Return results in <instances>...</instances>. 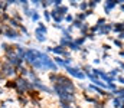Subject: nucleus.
Returning <instances> with one entry per match:
<instances>
[{
    "mask_svg": "<svg viewBox=\"0 0 124 108\" xmlns=\"http://www.w3.org/2000/svg\"><path fill=\"white\" fill-rule=\"evenodd\" d=\"M65 71H66V73H68V76L75 78V79H78V81H84V79H87L85 73H84V71L81 69V66H79V65H78V66H74V65L66 66V68H65Z\"/></svg>",
    "mask_w": 124,
    "mask_h": 108,
    "instance_id": "obj_1",
    "label": "nucleus"
},
{
    "mask_svg": "<svg viewBox=\"0 0 124 108\" xmlns=\"http://www.w3.org/2000/svg\"><path fill=\"white\" fill-rule=\"evenodd\" d=\"M120 3H123V0H117V1H114V0H105V1H102L101 6L104 9V14L105 16H110L114 9H118V4Z\"/></svg>",
    "mask_w": 124,
    "mask_h": 108,
    "instance_id": "obj_2",
    "label": "nucleus"
},
{
    "mask_svg": "<svg viewBox=\"0 0 124 108\" xmlns=\"http://www.w3.org/2000/svg\"><path fill=\"white\" fill-rule=\"evenodd\" d=\"M3 28H4V32H3V36H6L7 39H19V40H22V33L17 30V29H12V28H9L7 25H3Z\"/></svg>",
    "mask_w": 124,
    "mask_h": 108,
    "instance_id": "obj_3",
    "label": "nucleus"
},
{
    "mask_svg": "<svg viewBox=\"0 0 124 108\" xmlns=\"http://www.w3.org/2000/svg\"><path fill=\"white\" fill-rule=\"evenodd\" d=\"M113 25H114V22H108V23L102 25V26L100 28L98 33H97V37H98V36H100V37H102V36H110L113 33Z\"/></svg>",
    "mask_w": 124,
    "mask_h": 108,
    "instance_id": "obj_4",
    "label": "nucleus"
},
{
    "mask_svg": "<svg viewBox=\"0 0 124 108\" xmlns=\"http://www.w3.org/2000/svg\"><path fill=\"white\" fill-rule=\"evenodd\" d=\"M123 32H124V23L123 22H114V25H113V33L120 35Z\"/></svg>",
    "mask_w": 124,
    "mask_h": 108,
    "instance_id": "obj_5",
    "label": "nucleus"
},
{
    "mask_svg": "<svg viewBox=\"0 0 124 108\" xmlns=\"http://www.w3.org/2000/svg\"><path fill=\"white\" fill-rule=\"evenodd\" d=\"M51 17H52V20H54V23H55V25H59V23L63 22V17L58 14V12H56L55 9H52V10H51Z\"/></svg>",
    "mask_w": 124,
    "mask_h": 108,
    "instance_id": "obj_6",
    "label": "nucleus"
},
{
    "mask_svg": "<svg viewBox=\"0 0 124 108\" xmlns=\"http://www.w3.org/2000/svg\"><path fill=\"white\" fill-rule=\"evenodd\" d=\"M35 39H36L39 43H45V42H46V35L42 33L40 30H38V29L35 28Z\"/></svg>",
    "mask_w": 124,
    "mask_h": 108,
    "instance_id": "obj_7",
    "label": "nucleus"
},
{
    "mask_svg": "<svg viewBox=\"0 0 124 108\" xmlns=\"http://www.w3.org/2000/svg\"><path fill=\"white\" fill-rule=\"evenodd\" d=\"M56 12H58V14L62 16V17H65L68 13H69V6L68 4H62L61 7H58V9H55Z\"/></svg>",
    "mask_w": 124,
    "mask_h": 108,
    "instance_id": "obj_8",
    "label": "nucleus"
},
{
    "mask_svg": "<svg viewBox=\"0 0 124 108\" xmlns=\"http://www.w3.org/2000/svg\"><path fill=\"white\" fill-rule=\"evenodd\" d=\"M52 59H54V62H55L59 68H63V69L66 68V66H65V59H63L62 56H54Z\"/></svg>",
    "mask_w": 124,
    "mask_h": 108,
    "instance_id": "obj_9",
    "label": "nucleus"
},
{
    "mask_svg": "<svg viewBox=\"0 0 124 108\" xmlns=\"http://www.w3.org/2000/svg\"><path fill=\"white\" fill-rule=\"evenodd\" d=\"M75 45H78L79 48H84V43L87 42V36H79V37H75L74 39Z\"/></svg>",
    "mask_w": 124,
    "mask_h": 108,
    "instance_id": "obj_10",
    "label": "nucleus"
},
{
    "mask_svg": "<svg viewBox=\"0 0 124 108\" xmlns=\"http://www.w3.org/2000/svg\"><path fill=\"white\" fill-rule=\"evenodd\" d=\"M111 104H113V108H121L123 107V101H121V98H118V97H114V98L111 100Z\"/></svg>",
    "mask_w": 124,
    "mask_h": 108,
    "instance_id": "obj_11",
    "label": "nucleus"
},
{
    "mask_svg": "<svg viewBox=\"0 0 124 108\" xmlns=\"http://www.w3.org/2000/svg\"><path fill=\"white\" fill-rule=\"evenodd\" d=\"M36 29H38V30H40V32H42V33H45V35L48 33V26H46L43 22H39V23H36Z\"/></svg>",
    "mask_w": 124,
    "mask_h": 108,
    "instance_id": "obj_12",
    "label": "nucleus"
},
{
    "mask_svg": "<svg viewBox=\"0 0 124 108\" xmlns=\"http://www.w3.org/2000/svg\"><path fill=\"white\" fill-rule=\"evenodd\" d=\"M33 10V13H32V22H36V23H39L40 22V13L38 12V10H35V9H32Z\"/></svg>",
    "mask_w": 124,
    "mask_h": 108,
    "instance_id": "obj_13",
    "label": "nucleus"
},
{
    "mask_svg": "<svg viewBox=\"0 0 124 108\" xmlns=\"http://www.w3.org/2000/svg\"><path fill=\"white\" fill-rule=\"evenodd\" d=\"M101 3H102V1H100V0H90V1H88V7H90L91 10H95Z\"/></svg>",
    "mask_w": 124,
    "mask_h": 108,
    "instance_id": "obj_14",
    "label": "nucleus"
},
{
    "mask_svg": "<svg viewBox=\"0 0 124 108\" xmlns=\"http://www.w3.org/2000/svg\"><path fill=\"white\" fill-rule=\"evenodd\" d=\"M59 108H74V105L75 104H72V102H69V101H62V100H59Z\"/></svg>",
    "mask_w": 124,
    "mask_h": 108,
    "instance_id": "obj_15",
    "label": "nucleus"
},
{
    "mask_svg": "<svg viewBox=\"0 0 124 108\" xmlns=\"http://www.w3.org/2000/svg\"><path fill=\"white\" fill-rule=\"evenodd\" d=\"M113 45H114V48H117V49H120V50H123L124 49V42L123 40H118L117 37L113 40Z\"/></svg>",
    "mask_w": 124,
    "mask_h": 108,
    "instance_id": "obj_16",
    "label": "nucleus"
},
{
    "mask_svg": "<svg viewBox=\"0 0 124 108\" xmlns=\"http://www.w3.org/2000/svg\"><path fill=\"white\" fill-rule=\"evenodd\" d=\"M78 9L82 12V13H85L90 7H88V1H79V4H78Z\"/></svg>",
    "mask_w": 124,
    "mask_h": 108,
    "instance_id": "obj_17",
    "label": "nucleus"
},
{
    "mask_svg": "<svg viewBox=\"0 0 124 108\" xmlns=\"http://www.w3.org/2000/svg\"><path fill=\"white\" fill-rule=\"evenodd\" d=\"M105 23H108L107 17H105V16H101V17H98V19H97V22H95L94 25H98V26L101 28V26H102V25H105Z\"/></svg>",
    "mask_w": 124,
    "mask_h": 108,
    "instance_id": "obj_18",
    "label": "nucleus"
},
{
    "mask_svg": "<svg viewBox=\"0 0 124 108\" xmlns=\"http://www.w3.org/2000/svg\"><path fill=\"white\" fill-rule=\"evenodd\" d=\"M82 25H84V22H81V20H78V19H75V20L71 23V26H72L74 29H78V30L82 28Z\"/></svg>",
    "mask_w": 124,
    "mask_h": 108,
    "instance_id": "obj_19",
    "label": "nucleus"
},
{
    "mask_svg": "<svg viewBox=\"0 0 124 108\" xmlns=\"http://www.w3.org/2000/svg\"><path fill=\"white\" fill-rule=\"evenodd\" d=\"M75 19H78V20H81V22H84V23H85L88 17H87V14H85V13L79 12V13H77V14H75Z\"/></svg>",
    "mask_w": 124,
    "mask_h": 108,
    "instance_id": "obj_20",
    "label": "nucleus"
},
{
    "mask_svg": "<svg viewBox=\"0 0 124 108\" xmlns=\"http://www.w3.org/2000/svg\"><path fill=\"white\" fill-rule=\"evenodd\" d=\"M74 20H75V14H72V13H68V14L63 17V22H66V23H69V25H71Z\"/></svg>",
    "mask_w": 124,
    "mask_h": 108,
    "instance_id": "obj_21",
    "label": "nucleus"
},
{
    "mask_svg": "<svg viewBox=\"0 0 124 108\" xmlns=\"http://www.w3.org/2000/svg\"><path fill=\"white\" fill-rule=\"evenodd\" d=\"M42 13H43V19H45L46 22H51V20H52V17H51V10H43Z\"/></svg>",
    "mask_w": 124,
    "mask_h": 108,
    "instance_id": "obj_22",
    "label": "nucleus"
},
{
    "mask_svg": "<svg viewBox=\"0 0 124 108\" xmlns=\"http://www.w3.org/2000/svg\"><path fill=\"white\" fill-rule=\"evenodd\" d=\"M111 49H113V46H111L110 43H102V45H101V50H102V52H110Z\"/></svg>",
    "mask_w": 124,
    "mask_h": 108,
    "instance_id": "obj_23",
    "label": "nucleus"
},
{
    "mask_svg": "<svg viewBox=\"0 0 124 108\" xmlns=\"http://www.w3.org/2000/svg\"><path fill=\"white\" fill-rule=\"evenodd\" d=\"M110 58H111L110 52H102V53H101V56H100V59H101L104 64H105V61H107V59H110Z\"/></svg>",
    "mask_w": 124,
    "mask_h": 108,
    "instance_id": "obj_24",
    "label": "nucleus"
},
{
    "mask_svg": "<svg viewBox=\"0 0 124 108\" xmlns=\"http://www.w3.org/2000/svg\"><path fill=\"white\" fill-rule=\"evenodd\" d=\"M116 64H117V66L124 72V61L123 59H116Z\"/></svg>",
    "mask_w": 124,
    "mask_h": 108,
    "instance_id": "obj_25",
    "label": "nucleus"
},
{
    "mask_svg": "<svg viewBox=\"0 0 124 108\" xmlns=\"http://www.w3.org/2000/svg\"><path fill=\"white\" fill-rule=\"evenodd\" d=\"M62 4H63L62 0H54V7L52 9H58V7H61Z\"/></svg>",
    "mask_w": 124,
    "mask_h": 108,
    "instance_id": "obj_26",
    "label": "nucleus"
},
{
    "mask_svg": "<svg viewBox=\"0 0 124 108\" xmlns=\"http://www.w3.org/2000/svg\"><path fill=\"white\" fill-rule=\"evenodd\" d=\"M78 4H79V1H77V0H71V1L68 3L69 7H75V9H78Z\"/></svg>",
    "mask_w": 124,
    "mask_h": 108,
    "instance_id": "obj_27",
    "label": "nucleus"
},
{
    "mask_svg": "<svg viewBox=\"0 0 124 108\" xmlns=\"http://www.w3.org/2000/svg\"><path fill=\"white\" fill-rule=\"evenodd\" d=\"M87 40H94V42H95V40H97V35L90 32V33L87 35Z\"/></svg>",
    "mask_w": 124,
    "mask_h": 108,
    "instance_id": "obj_28",
    "label": "nucleus"
},
{
    "mask_svg": "<svg viewBox=\"0 0 124 108\" xmlns=\"http://www.w3.org/2000/svg\"><path fill=\"white\" fill-rule=\"evenodd\" d=\"M117 82H118L121 86H124V75H118V76H117Z\"/></svg>",
    "mask_w": 124,
    "mask_h": 108,
    "instance_id": "obj_29",
    "label": "nucleus"
},
{
    "mask_svg": "<svg viewBox=\"0 0 124 108\" xmlns=\"http://www.w3.org/2000/svg\"><path fill=\"white\" fill-rule=\"evenodd\" d=\"M101 62H102V61H101L100 58H94V59H93V64H91V65H100Z\"/></svg>",
    "mask_w": 124,
    "mask_h": 108,
    "instance_id": "obj_30",
    "label": "nucleus"
},
{
    "mask_svg": "<svg viewBox=\"0 0 124 108\" xmlns=\"http://www.w3.org/2000/svg\"><path fill=\"white\" fill-rule=\"evenodd\" d=\"M118 10L124 14V0H123V3H120V4H118Z\"/></svg>",
    "mask_w": 124,
    "mask_h": 108,
    "instance_id": "obj_31",
    "label": "nucleus"
},
{
    "mask_svg": "<svg viewBox=\"0 0 124 108\" xmlns=\"http://www.w3.org/2000/svg\"><path fill=\"white\" fill-rule=\"evenodd\" d=\"M117 39H118V40H123V42H124V32H123V33H120V35H117Z\"/></svg>",
    "mask_w": 124,
    "mask_h": 108,
    "instance_id": "obj_32",
    "label": "nucleus"
},
{
    "mask_svg": "<svg viewBox=\"0 0 124 108\" xmlns=\"http://www.w3.org/2000/svg\"><path fill=\"white\" fill-rule=\"evenodd\" d=\"M117 55H118V58H124V49H123V50H118V53H117Z\"/></svg>",
    "mask_w": 124,
    "mask_h": 108,
    "instance_id": "obj_33",
    "label": "nucleus"
},
{
    "mask_svg": "<svg viewBox=\"0 0 124 108\" xmlns=\"http://www.w3.org/2000/svg\"><path fill=\"white\" fill-rule=\"evenodd\" d=\"M3 32H4V28H3V25H0V35H3Z\"/></svg>",
    "mask_w": 124,
    "mask_h": 108,
    "instance_id": "obj_34",
    "label": "nucleus"
},
{
    "mask_svg": "<svg viewBox=\"0 0 124 108\" xmlns=\"http://www.w3.org/2000/svg\"><path fill=\"white\" fill-rule=\"evenodd\" d=\"M1 92H3V91H1V89H0V94H1Z\"/></svg>",
    "mask_w": 124,
    "mask_h": 108,
    "instance_id": "obj_35",
    "label": "nucleus"
},
{
    "mask_svg": "<svg viewBox=\"0 0 124 108\" xmlns=\"http://www.w3.org/2000/svg\"><path fill=\"white\" fill-rule=\"evenodd\" d=\"M123 23H124V19H123Z\"/></svg>",
    "mask_w": 124,
    "mask_h": 108,
    "instance_id": "obj_36",
    "label": "nucleus"
},
{
    "mask_svg": "<svg viewBox=\"0 0 124 108\" xmlns=\"http://www.w3.org/2000/svg\"><path fill=\"white\" fill-rule=\"evenodd\" d=\"M123 75H124V72H123Z\"/></svg>",
    "mask_w": 124,
    "mask_h": 108,
    "instance_id": "obj_37",
    "label": "nucleus"
}]
</instances>
